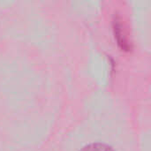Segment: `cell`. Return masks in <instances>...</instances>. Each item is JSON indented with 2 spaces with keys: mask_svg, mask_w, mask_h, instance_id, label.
<instances>
[{
  "mask_svg": "<svg viewBox=\"0 0 151 151\" xmlns=\"http://www.w3.org/2000/svg\"><path fill=\"white\" fill-rule=\"evenodd\" d=\"M81 151H115L111 147L104 143H92L84 147Z\"/></svg>",
  "mask_w": 151,
  "mask_h": 151,
  "instance_id": "cell-1",
  "label": "cell"
}]
</instances>
